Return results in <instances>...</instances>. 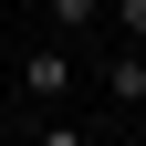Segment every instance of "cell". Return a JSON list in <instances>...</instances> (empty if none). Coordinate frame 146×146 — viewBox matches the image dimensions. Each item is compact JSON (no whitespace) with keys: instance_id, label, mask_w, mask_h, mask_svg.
<instances>
[{"instance_id":"cell-6","label":"cell","mask_w":146,"mask_h":146,"mask_svg":"<svg viewBox=\"0 0 146 146\" xmlns=\"http://www.w3.org/2000/svg\"><path fill=\"white\" fill-rule=\"evenodd\" d=\"M11 146H31V136H11Z\"/></svg>"},{"instance_id":"cell-2","label":"cell","mask_w":146,"mask_h":146,"mask_svg":"<svg viewBox=\"0 0 146 146\" xmlns=\"http://www.w3.org/2000/svg\"><path fill=\"white\" fill-rule=\"evenodd\" d=\"M94 84H104V104H125V115H146V42H115L94 63Z\"/></svg>"},{"instance_id":"cell-5","label":"cell","mask_w":146,"mask_h":146,"mask_svg":"<svg viewBox=\"0 0 146 146\" xmlns=\"http://www.w3.org/2000/svg\"><path fill=\"white\" fill-rule=\"evenodd\" d=\"M31 146H84V125H31Z\"/></svg>"},{"instance_id":"cell-4","label":"cell","mask_w":146,"mask_h":146,"mask_svg":"<svg viewBox=\"0 0 146 146\" xmlns=\"http://www.w3.org/2000/svg\"><path fill=\"white\" fill-rule=\"evenodd\" d=\"M104 21H115V42H146V0H104Z\"/></svg>"},{"instance_id":"cell-3","label":"cell","mask_w":146,"mask_h":146,"mask_svg":"<svg viewBox=\"0 0 146 146\" xmlns=\"http://www.w3.org/2000/svg\"><path fill=\"white\" fill-rule=\"evenodd\" d=\"M52 31H104V0H42Z\"/></svg>"},{"instance_id":"cell-1","label":"cell","mask_w":146,"mask_h":146,"mask_svg":"<svg viewBox=\"0 0 146 146\" xmlns=\"http://www.w3.org/2000/svg\"><path fill=\"white\" fill-rule=\"evenodd\" d=\"M11 84H21V104H31V115H52V104L73 94V42H31Z\"/></svg>"}]
</instances>
